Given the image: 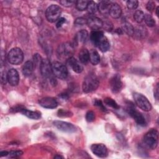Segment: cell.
I'll return each instance as SVG.
<instances>
[{
  "label": "cell",
  "instance_id": "6da1fadb",
  "mask_svg": "<svg viewBox=\"0 0 159 159\" xmlns=\"http://www.w3.org/2000/svg\"><path fill=\"white\" fill-rule=\"evenodd\" d=\"M73 43L68 42L63 43L58 45L57 49V56L61 60H68L71 57L75 52V48Z\"/></svg>",
  "mask_w": 159,
  "mask_h": 159
},
{
  "label": "cell",
  "instance_id": "7a4b0ae2",
  "mask_svg": "<svg viewBox=\"0 0 159 159\" xmlns=\"http://www.w3.org/2000/svg\"><path fill=\"white\" fill-rule=\"evenodd\" d=\"M99 85V81L94 74H89L83 80L82 88L83 92L86 93L95 91Z\"/></svg>",
  "mask_w": 159,
  "mask_h": 159
},
{
  "label": "cell",
  "instance_id": "3957f363",
  "mask_svg": "<svg viewBox=\"0 0 159 159\" xmlns=\"http://www.w3.org/2000/svg\"><path fill=\"white\" fill-rule=\"evenodd\" d=\"M158 133L155 129H152L148 131L143 137V143L150 149H155L158 145Z\"/></svg>",
  "mask_w": 159,
  "mask_h": 159
},
{
  "label": "cell",
  "instance_id": "277c9868",
  "mask_svg": "<svg viewBox=\"0 0 159 159\" xmlns=\"http://www.w3.org/2000/svg\"><path fill=\"white\" fill-rule=\"evenodd\" d=\"M7 58L11 64L17 65L22 62L24 60V53L20 48L15 47L9 52Z\"/></svg>",
  "mask_w": 159,
  "mask_h": 159
},
{
  "label": "cell",
  "instance_id": "5b68a950",
  "mask_svg": "<svg viewBox=\"0 0 159 159\" xmlns=\"http://www.w3.org/2000/svg\"><path fill=\"white\" fill-rule=\"evenodd\" d=\"M39 68L42 76L44 78H50L51 83L53 84H55V80H54V78L52 77V75L53 74L52 72V64L50 63V61L47 58L43 59L40 63Z\"/></svg>",
  "mask_w": 159,
  "mask_h": 159
},
{
  "label": "cell",
  "instance_id": "8992f818",
  "mask_svg": "<svg viewBox=\"0 0 159 159\" xmlns=\"http://www.w3.org/2000/svg\"><path fill=\"white\" fill-rule=\"evenodd\" d=\"M61 14V7L58 5L52 4L47 9L45 12V16L48 22H54L57 21L60 18Z\"/></svg>",
  "mask_w": 159,
  "mask_h": 159
},
{
  "label": "cell",
  "instance_id": "52a82bcc",
  "mask_svg": "<svg viewBox=\"0 0 159 159\" xmlns=\"http://www.w3.org/2000/svg\"><path fill=\"white\" fill-rule=\"evenodd\" d=\"M52 72L57 78L65 80L68 76V70L65 65L59 61H53L52 64Z\"/></svg>",
  "mask_w": 159,
  "mask_h": 159
},
{
  "label": "cell",
  "instance_id": "ba28073f",
  "mask_svg": "<svg viewBox=\"0 0 159 159\" xmlns=\"http://www.w3.org/2000/svg\"><path fill=\"white\" fill-rule=\"evenodd\" d=\"M135 104L144 111H150L152 107L148 99L143 94L139 93H134L133 94Z\"/></svg>",
  "mask_w": 159,
  "mask_h": 159
},
{
  "label": "cell",
  "instance_id": "9c48e42d",
  "mask_svg": "<svg viewBox=\"0 0 159 159\" xmlns=\"http://www.w3.org/2000/svg\"><path fill=\"white\" fill-rule=\"evenodd\" d=\"M127 112L138 125L142 127L147 125V122L144 116L140 112L137 111L133 106H128Z\"/></svg>",
  "mask_w": 159,
  "mask_h": 159
},
{
  "label": "cell",
  "instance_id": "30bf717a",
  "mask_svg": "<svg viewBox=\"0 0 159 159\" xmlns=\"http://www.w3.org/2000/svg\"><path fill=\"white\" fill-rule=\"evenodd\" d=\"M53 124L54 126L56 127L58 130L63 132L71 133L75 132L76 130V128L74 125L67 122H64L61 120H55L53 121Z\"/></svg>",
  "mask_w": 159,
  "mask_h": 159
},
{
  "label": "cell",
  "instance_id": "8fae6325",
  "mask_svg": "<svg viewBox=\"0 0 159 159\" xmlns=\"http://www.w3.org/2000/svg\"><path fill=\"white\" fill-rule=\"evenodd\" d=\"M109 86L112 93H119L122 86L120 76L119 74L114 75L109 80Z\"/></svg>",
  "mask_w": 159,
  "mask_h": 159
},
{
  "label": "cell",
  "instance_id": "7c38bea8",
  "mask_svg": "<svg viewBox=\"0 0 159 159\" xmlns=\"http://www.w3.org/2000/svg\"><path fill=\"white\" fill-rule=\"evenodd\" d=\"M91 152L100 158H104L107 155V148L102 143H94L91 146Z\"/></svg>",
  "mask_w": 159,
  "mask_h": 159
},
{
  "label": "cell",
  "instance_id": "4fadbf2b",
  "mask_svg": "<svg viewBox=\"0 0 159 159\" xmlns=\"http://www.w3.org/2000/svg\"><path fill=\"white\" fill-rule=\"evenodd\" d=\"M7 81L12 86H17L19 81V75L18 71L14 69H10L7 73Z\"/></svg>",
  "mask_w": 159,
  "mask_h": 159
},
{
  "label": "cell",
  "instance_id": "5bb4252c",
  "mask_svg": "<svg viewBox=\"0 0 159 159\" xmlns=\"http://www.w3.org/2000/svg\"><path fill=\"white\" fill-rule=\"evenodd\" d=\"M39 104L47 109H54L58 106V102L57 100L52 97H45L39 101Z\"/></svg>",
  "mask_w": 159,
  "mask_h": 159
},
{
  "label": "cell",
  "instance_id": "9a60e30c",
  "mask_svg": "<svg viewBox=\"0 0 159 159\" xmlns=\"http://www.w3.org/2000/svg\"><path fill=\"white\" fill-rule=\"evenodd\" d=\"M102 20L95 16H90L87 19V25L94 30H98L102 27Z\"/></svg>",
  "mask_w": 159,
  "mask_h": 159
},
{
  "label": "cell",
  "instance_id": "2e32d148",
  "mask_svg": "<svg viewBox=\"0 0 159 159\" xmlns=\"http://www.w3.org/2000/svg\"><path fill=\"white\" fill-rule=\"evenodd\" d=\"M88 37V31L86 30H84V29L81 30L75 36L74 43H73V45L75 47V45H78L80 43H84L86 41V40L87 39Z\"/></svg>",
  "mask_w": 159,
  "mask_h": 159
},
{
  "label": "cell",
  "instance_id": "e0dca14e",
  "mask_svg": "<svg viewBox=\"0 0 159 159\" xmlns=\"http://www.w3.org/2000/svg\"><path fill=\"white\" fill-rule=\"evenodd\" d=\"M112 2L109 1H101L98 4V11L102 16H107L109 14V10Z\"/></svg>",
  "mask_w": 159,
  "mask_h": 159
},
{
  "label": "cell",
  "instance_id": "ac0fdd59",
  "mask_svg": "<svg viewBox=\"0 0 159 159\" xmlns=\"http://www.w3.org/2000/svg\"><path fill=\"white\" fill-rule=\"evenodd\" d=\"M67 62L69 66L71 68V69L77 73H80L83 71V67L81 64L75 58L71 57L67 60Z\"/></svg>",
  "mask_w": 159,
  "mask_h": 159
},
{
  "label": "cell",
  "instance_id": "d6986e66",
  "mask_svg": "<svg viewBox=\"0 0 159 159\" xmlns=\"http://www.w3.org/2000/svg\"><path fill=\"white\" fill-rule=\"evenodd\" d=\"M109 14H110V16L114 19L119 18L122 14V9L120 6L116 2L112 3Z\"/></svg>",
  "mask_w": 159,
  "mask_h": 159
},
{
  "label": "cell",
  "instance_id": "ffe728a7",
  "mask_svg": "<svg viewBox=\"0 0 159 159\" xmlns=\"http://www.w3.org/2000/svg\"><path fill=\"white\" fill-rule=\"evenodd\" d=\"M34 69V64L32 61L28 60L25 62L22 66V73L25 76H29L32 75Z\"/></svg>",
  "mask_w": 159,
  "mask_h": 159
},
{
  "label": "cell",
  "instance_id": "44dd1931",
  "mask_svg": "<svg viewBox=\"0 0 159 159\" xmlns=\"http://www.w3.org/2000/svg\"><path fill=\"white\" fill-rule=\"evenodd\" d=\"M19 111L23 114L24 116H27V117L32 119H39L41 117V114L39 112L37 111H30L25 108H20L19 109Z\"/></svg>",
  "mask_w": 159,
  "mask_h": 159
},
{
  "label": "cell",
  "instance_id": "7402d4cb",
  "mask_svg": "<svg viewBox=\"0 0 159 159\" xmlns=\"http://www.w3.org/2000/svg\"><path fill=\"white\" fill-rule=\"evenodd\" d=\"M104 34L100 30H93L90 34V39L96 47L99 42L104 37Z\"/></svg>",
  "mask_w": 159,
  "mask_h": 159
},
{
  "label": "cell",
  "instance_id": "603a6c76",
  "mask_svg": "<svg viewBox=\"0 0 159 159\" xmlns=\"http://www.w3.org/2000/svg\"><path fill=\"white\" fill-rule=\"evenodd\" d=\"M79 60L83 64H87L89 61V52L85 48H82L79 52Z\"/></svg>",
  "mask_w": 159,
  "mask_h": 159
},
{
  "label": "cell",
  "instance_id": "cb8c5ba5",
  "mask_svg": "<svg viewBox=\"0 0 159 159\" xmlns=\"http://www.w3.org/2000/svg\"><path fill=\"white\" fill-rule=\"evenodd\" d=\"M96 47H98L101 52H106L110 48V43L107 39L104 36L99 42Z\"/></svg>",
  "mask_w": 159,
  "mask_h": 159
},
{
  "label": "cell",
  "instance_id": "d4e9b609",
  "mask_svg": "<svg viewBox=\"0 0 159 159\" xmlns=\"http://www.w3.org/2000/svg\"><path fill=\"white\" fill-rule=\"evenodd\" d=\"M134 35H135V37L139 39L145 38V37L147 35V29L143 26H138L134 29Z\"/></svg>",
  "mask_w": 159,
  "mask_h": 159
},
{
  "label": "cell",
  "instance_id": "484cf974",
  "mask_svg": "<svg viewBox=\"0 0 159 159\" xmlns=\"http://www.w3.org/2000/svg\"><path fill=\"white\" fill-rule=\"evenodd\" d=\"M89 61L93 65H96L99 63L100 56L96 50L92 49L89 52Z\"/></svg>",
  "mask_w": 159,
  "mask_h": 159
},
{
  "label": "cell",
  "instance_id": "4316f807",
  "mask_svg": "<svg viewBox=\"0 0 159 159\" xmlns=\"http://www.w3.org/2000/svg\"><path fill=\"white\" fill-rule=\"evenodd\" d=\"M122 30L123 32H125L129 35H134V27L128 22H125L122 26Z\"/></svg>",
  "mask_w": 159,
  "mask_h": 159
},
{
  "label": "cell",
  "instance_id": "83f0119b",
  "mask_svg": "<svg viewBox=\"0 0 159 159\" xmlns=\"http://www.w3.org/2000/svg\"><path fill=\"white\" fill-rule=\"evenodd\" d=\"M88 2H89V1L79 0V1H76L75 6H76V7L78 10L82 11L87 9Z\"/></svg>",
  "mask_w": 159,
  "mask_h": 159
},
{
  "label": "cell",
  "instance_id": "f1b7e54d",
  "mask_svg": "<svg viewBox=\"0 0 159 159\" xmlns=\"http://www.w3.org/2000/svg\"><path fill=\"white\" fill-rule=\"evenodd\" d=\"M87 10L90 14H94L98 11V5L93 1H89L88 4Z\"/></svg>",
  "mask_w": 159,
  "mask_h": 159
},
{
  "label": "cell",
  "instance_id": "f546056e",
  "mask_svg": "<svg viewBox=\"0 0 159 159\" xmlns=\"http://www.w3.org/2000/svg\"><path fill=\"white\" fill-rule=\"evenodd\" d=\"M145 14L141 10L136 11L134 14V18L137 23H141L144 19Z\"/></svg>",
  "mask_w": 159,
  "mask_h": 159
},
{
  "label": "cell",
  "instance_id": "4dcf8cb0",
  "mask_svg": "<svg viewBox=\"0 0 159 159\" xmlns=\"http://www.w3.org/2000/svg\"><path fill=\"white\" fill-rule=\"evenodd\" d=\"M145 24L150 27H154L156 24L155 19L153 18V17L150 14H145L144 16V19Z\"/></svg>",
  "mask_w": 159,
  "mask_h": 159
},
{
  "label": "cell",
  "instance_id": "1f68e13d",
  "mask_svg": "<svg viewBox=\"0 0 159 159\" xmlns=\"http://www.w3.org/2000/svg\"><path fill=\"white\" fill-rule=\"evenodd\" d=\"M104 103L106 104H107V106H109L111 107H112V108L114 109H119V106H118V104L116 103V102L112 98H106L104 99Z\"/></svg>",
  "mask_w": 159,
  "mask_h": 159
},
{
  "label": "cell",
  "instance_id": "d6a6232c",
  "mask_svg": "<svg viewBox=\"0 0 159 159\" xmlns=\"http://www.w3.org/2000/svg\"><path fill=\"white\" fill-rule=\"evenodd\" d=\"M126 5L129 9H135L138 7L139 2L136 0H129L127 1Z\"/></svg>",
  "mask_w": 159,
  "mask_h": 159
},
{
  "label": "cell",
  "instance_id": "836d02e7",
  "mask_svg": "<svg viewBox=\"0 0 159 159\" xmlns=\"http://www.w3.org/2000/svg\"><path fill=\"white\" fill-rule=\"evenodd\" d=\"M60 3L65 7H71L72 6L75 4L76 1H73V0H62V1H60Z\"/></svg>",
  "mask_w": 159,
  "mask_h": 159
},
{
  "label": "cell",
  "instance_id": "e575fe53",
  "mask_svg": "<svg viewBox=\"0 0 159 159\" xmlns=\"http://www.w3.org/2000/svg\"><path fill=\"white\" fill-rule=\"evenodd\" d=\"M33 59H34V62H33L34 64L35 65H39L40 66V63L43 60V58L41 57V56L38 53L34 54Z\"/></svg>",
  "mask_w": 159,
  "mask_h": 159
},
{
  "label": "cell",
  "instance_id": "d590c367",
  "mask_svg": "<svg viewBox=\"0 0 159 159\" xmlns=\"http://www.w3.org/2000/svg\"><path fill=\"white\" fill-rule=\"evenodd\" d=\"M95 119V114L92 111H89L86 114V119L88 122H92Z\"/></svg>",
  "mask_w": 159,
  "mask_h": 159
},
{
  "label": "cell",
  "instance_id": "8d00e7d4",
  "mask_svg": "<svg viewBox=\"0 0 159 159\" xmlns=\"http://www.w3.org/2000/svg\"><path fill=\"white\" fill-rule=\"evenodd\" d=\"M74 24L75 25H83L86 24H87V19L83 17H78L75 19Z\"/></svg>",
  "mask_w": 159,
  "mask_h": 159
},
{
  "label": "cell",
  "instance_id": "74e56055",
  "mask_svg": "<svg viewBox=\"0 0 159 159\" xmlns=\"http://www.w3.org/2000/svg\"><path fill=\"white\" fill-rule=\"evenodd\" d=\"M23 154V152L21 150H16V151H11L9 152V155L11 158H16L20 157Z\"/></svg>",
  "mask_w": 159,
  "mask_h": 159
},
{
  "label": "cell",
  "instance_id": "f35d334b",
  "mask_svg": "<svg viewBox=\"0 0 159 159\" xmlns=\"http://www.w3.org/2000/svg\"><path fill=\"white\" fill-rule=\"evenodd\" d=\"M102 27L107 31H111L112 29V24L110 21H106L102 23Z\"/></svg>",
  "mask_w": 159,
  "mask_h": 159
},
{
  "label": "cell",
  "instance_id": "ab89813d",
  "mask_svg": "<svg viewBox=\"0 0 159 159\" xmlns=\"http://www.w3.org/2000/svg\"><path fill=\"white\" fill-rule=\"evenodd\" d=\"M155 2L152 1H150L147 2V4L146 5V8L148 11L152 12L153 10L155 9Z\"/></svg>",
  "mask_w": 159,
  "mask_h": 159
},
{
  "label": "cell",
  "instance_id": "60d3db41",
  "mask_svg": "<svg viewBox=\"0 0 159 159\" xmlns=\"http://www.w3.org/2000/svg\"><path fill=\"white\" fill-rule=\"evenodd\" d=\"M94 105L99 107H100L102 111H105L106 110V109L105 107L104 106V105H103V104L102 103V102H101V100L95 99V101H94Z\"/></svg>",
  "mask_w": 159,
  "mask_h": 159
},
{
  "label": "cell",
  "instance_id": "b9f144b4",
  "mask_svg": "<svg viewBox=\"0 0 159 159\" xmlns=\"http://www.w3.org/2000/svg\"><path fill=\"white\" fill-rule=\"evenodd\" d=\"M66 22V19L64 18V17H60L57 22V24H56V26L57 27L59 28V27H61L64 23H65Z\"/></svg>",
  "mask_w": 159,
  "mask_h": 159
},
{
  "label": "cell",
  "instance_id": "7bdbcfd3",
  "mask_svg": "<svg viewBox=\"0 0 159 159\" xmlns=\"http://www.w3.org/2000/svg\"><path fill=\"white\" fill-rule=\"evenodd\" d=\"M0 154H1L0 155L1 157H4V156H7L9 155V152L7 151H2V152H1Z\"/></svg>",
  "mask_w": 159,
  "mask_h": 159
},
{
  "label": "cell",
  "instance_id": "ee69618b",
  "mask_svg": "<svg viewBox=\"0 0 159 159\" xmlns=\"http://www.w3.org/2000/svg\"><path fill=\"white\" fill-rule=\"evenodd\" d=\"M54 158H63V157L62 156H61V155H55V156L54 157Z\"/></svg>",
  "mask_w": 159,
  "mask_h": 159
},
{
  "label": "cell",
  "instance_id": "f6af8a7d",
  "mask_svg": "<svg viewBox=\"0 0 159 159\" xmlns=\"http://www.w3.org/2000/svg\"><path fill=\"white\" fill-rule=\"evenodd\" d=\"M158 10H159V7H157V9H156V14H157V16H158Z\"/></svg>",
  "mask_w": 159,
  "mask_h": 159
}]
</instances>
